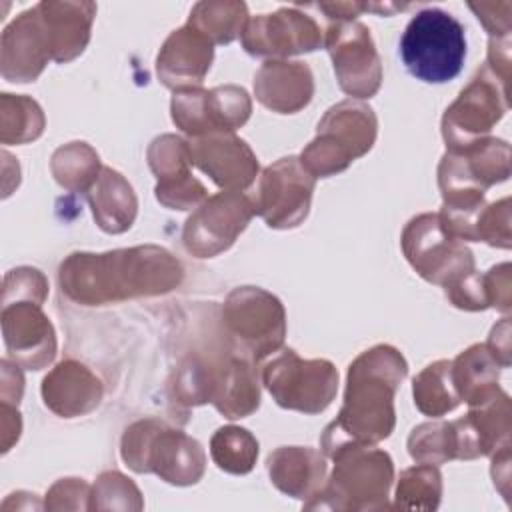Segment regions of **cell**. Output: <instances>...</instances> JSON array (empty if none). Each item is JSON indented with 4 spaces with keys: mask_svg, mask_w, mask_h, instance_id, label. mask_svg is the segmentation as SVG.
Returning <instances> with one entry per match:
<instances>
[{
    "mask_svg": "<svg viewBox=\"0 0 512 512\" xmlns=\"http://www.w3.org/2000/svg\"><path fill=\"white\" fill-rule=\"evenodd\" d=\"M180 278V264L166 250L154 246L108 254H72L60 266L62 290L86 304L166 292Z\"/></svg>",
    "mask_w": 512,
    "mask_h": 512,
    "instance_id": "1",
    "label": "cell"
},
{
    "mask_svg": "<svg viewBox=\"0 0 512 512\" xmlns=\"http://www.w3.org/2000/svg\"><path fill=\"white\" fill-rule=\"evenodd\" d=\"M404 376L406 362L390 346H376L356 358L348 372L344 408L322 436L328 456L344 444H372L392 432V398Z\"/></svg>",
    "mask_w": 512,
    "mask_h": 512,
    "instance_id": "2",
    "label": "cell"
},
{
    "mask_svg": "<svg viewBox=\"0 0 512 512\" xmlns=\"http://www.w3.org/2000/svg\"><path fill=\"white\" fill-rule=\"evenodd\" d=\"M406 70L428 84L454 80L466 58L464 26L440 8L420 10L400 38Z\"/></svg>",
    "mask_w": 512,
    "mask_h": 512,
    "instance_id": "3",
    "label": "cell"
},
{
    "mask_svg": "<svg viewBox=\"0 0 512 512\" xmlns=\"http://www.w3.org/2000/svg\"><path fill=\"white\" fill-rule=\"evenodd\" d=\"M122 458L136 472H156L170 484L186 486L200 480L204 452L200 444L156 420L132 424L122 438Z\"/></svg>",
    "mask_w": 512,
    "mask_h": 512,
    "instance_id": "4",
    "label": "cell"
},
{
    "mask_svg": "<svg viewBox=\"0 0 512 512\" xmlns=\"http://www.w3.org/2000/svg\"><path fill=\"white\" fill-rule=\"evenodd\" d=\"M330 456L336 460L334 472L326 488L316 494L328 500L322 508H386V496L392 482V460L386 452L364 444H344Z\"/></svg>",
    "mask_w": 512,
    "mask_h": 512,
    "instance_id": "5",
    "label": "cell"
},
{
    "mask_svg": "<svg viewBox=\"0 0 512 512\" xmlns=\"http://www.w3.org/2000/svg\"><path fill=\"white\" fill-rule=\"evenodd\" d=\"M376 138V118L362 102H340L318 124V136L302 152L310 176H330L368 152Z\"/></svg>",
    "mask_w": 512,
    "mask_h": 512,
    "instance_id": "6",
    "label": "cell"
},
{
    "mask_svg": "<svg viewBox=\"0 0 512 512\" xmlns=\"http://www.w3.org/2000/svg\"><path fill=\"white\" fill-rule=\"evenodd\" d=\"M224 324L234 352L256 362L276 352L284 340L282 304L260 288H236L226 300Z\"/></svg>",
    "mask_w": 512,
    "mask_h": 512,
    "instance_id": "7",
    "label": "cell"
},
{
    "mask_svg": "<svg viewBox=\"0 0 512 512\" xmlns=\"http://www.w3.org/2000/svg\"><path fill=\"white\" fill-rule=\"evenodd\" d=\"M404 254L416 272L446 290L474 272L472 252L442 226L438 214H422L404 230Z\"/></svg>",
    "mask_w": 512,
    "mask_h": 512,
    "instance_id": "8",
    "label": "cell"
},
{
    "mask_svg": "<svg viewBox=\"0 0 512 512\" xmlns=\"http://www.w3.org/2000/svg\"><path fill=\"white\" fill-rule=\"evenodd\" d=\"M262 380L280 406L316 414L332 402L338 372L326 360H302L294 350H282L264 366Z\"/></svg>",
    "mask_w": 512,
    "mask_h": 512,
    "instance_id": "9",
    "label": "cell"
},
{
    "mask_svg": "<svg viewBox=\"0 0 512 512\" xmlns=\"http://www.w3.org/2000/svg\"><path fill=\"white\" fill-rule=\"evenodd\" d=\"M312 190L314 176L306 172L302 162L296 156L280 158L264 170L254 206L268 226L292 228L306 218Z\"/></svg>",
    "mask_w": 512,
    "mask_h": 512,
    "instance_id": "10",
    "label": "cell"
},
{
    "mask_svg": "<svg viewBox=\"0 0 512 512\" xmlns=\"http://www.w3.org/2000/svg\"><path fill=\"white\" fill-rule=\"evenodd\" d=\"M490 80L488 68H484L444 114V140L456 154L484 142V136L508 108V102H500L496 84Z\"/></svg>",
    "mask_w": 512,
    "mask_h": 512,
    "instance_id": "11",
    "label": "cell"
},
{
    "mask_svg": "<svg viewBox=\"0 0 512 512\" xmlns=\"http://www.w3.org/2000/svg\"><path fill=\"white\" fill-rule=\"evenodd\" d=\"M250 116V100L242 88L226 86L204 90H186L174 94L172 120L188 134L232 132Z\"/></svg>",
    "mask_w": 512,
    "mask_h": 512,
    "instance_id": "12",
    "label": "cell"
},
{
    "mask_svg": "<svg viewBox=\"0 0 512 512\" xmlns=\"http://www.w3.org/2000/svg\"><path fill=\"white\" fill-rule=\"evenodd\" d=\"M256 212L250 198L240 192H222L210 198L188 218L184 226V246L198 258L226 250Z\"/></svg>",
    "mask_w": 512,
    "mask_h": 512,
    "instance_id": "13",
    "label": "cell"
},
{
    "mask_svg": "<svg viewBox=\"0 0 512 512\" xmlns=\"http://www.w3.org/2000/svg\"><path fill=\"white\" fill-rule=\"evenodd\" d=\"M326 46L344 92L366 98L378 90L380 60L366 26L342 22L328 30Z\"/></svg>",
    "mask_w": 512,
    "mask_h": 512,
    "instance_id": "14",
    "label": "cell"
},
{
    "mask_svg": "<svg viewBox=\"0 0 512 512\" xmlns=\"http://www.w3.org/2000/svg\"><path fill=\"white\" fill-rule=\"evenodd\" d=\"M190 146L192 164L206 172L226 192H238L252 184L258 162L244 140L230 132L208 134Z\"/></svg>",
    "mask_w": 512,
    "mask_h": 512,
    "instance_id": "15",
    "label": "cell"
},
{
    "mask_svg": "<svg viewBox=\"0 0 512 512\" xmlns=\"http://www.w3.org/2000/svg\"><path fill=\"white\" fill-rule=\"evenodd\" d=\"M244 48L254 56H290L320 46L318 26L294 10L254 18L244 32Z\"/></svg>",
    "mask_w": 512,
    "mask_h": 512,
    "instance_id": "16",
    "label": "cell"
},
{
    "mask_svg": "<svg viewBox=\"0 0 512 512\" xmlns=\"http://www.w3.org/2000/svg\"><path fill=\"white\" fill-rule=\"evenodd\" d=\"M150 168L158 174L156 196L162 204L178 210H186L200 202L206 194L204 186L190 178L188 164H192L190 146L176 136L156 138L148 152Z\"/></svg>",
    "mask_w": 512,
    "mask_h": 512,
    "instance_id": "17",
    "label": "cell"
},
{
    "mask_svg": "<svg viewBox=\"0 0 512 512\" xmlns=\"http://www.w3.org/2000/svg\"><path fill=\"white\" fill-rule=\"evenodd\" d=\"M212 60L210 40L194 30L190 24L174 32L160 56H158V76L170 88H192L200 84Z\"/></svg>",
    "mask_w": 512,
    "mask_h": 512,
    "instance_id": "18",
    "label": "cell"
},
{
    "mask_svg": "<svg viewBox=\"0 0 512 512\" xmlns=\"http://www.w3.org/2000/svg\"><path fill=\"white\" fill-rule=\"evenodd\" d=\"M258 100L276 112L290 114L312 98V74L302 62H268L254 80Z\"/></svg>",
    "mask_w": 512,
    "mask_h": 512,
    "instance_id": "19",
    "label": "cell"
},
{
    "mask_svg": "<svg viewBox=\"0 0 512 512\" xmlns=\"http://www.w3.org/2000/svg\"><path fill=\"white\" fill-rule=\"evenodd\" d=\"M42 394L54 412L72 418L98 406L102 388L82 364L62 362L50 376L44 378Z\"/></svg>",
    "mask_w": 512,
    "mask_h": 512,
    "instance_id": "20",
    "label": "cell"
},
{
    "mask_svg": "<svg viewBox=\"0 0 512 512\" xmlns=\"http://www.w3.org/2000/svg\"><path fill=\"white\" fill-rule=\"evenodd\" d=\"M268 472L284 494L292 498H312L322 490L326 462L310 448H280L268 456Z\"/></svg>",
    "mask_w": 512,
    "mask_h": 512,
    "instance_id": "21",
    "label": "cell"
},
{
    "mask_svg": "<svg viewBox=\"0 0 512 512\" xmlns=\"http://www.w3.org/2000/svg\"><path fill=\"white\" fill-rule=\"evenodd\" d=\"M38 306L40 304H16L14 326L4 324V340L10 348V354L32 370H38L54 356L52 326Z\"/></svg>",
    "mask_w": 512,
    "mask_h": 512,
    "instance_id": "22",
    "label": "cell"
},
{
    "mask_svg": "<svg viewBox=\"0 0 512 512\" xmlns=\"http://www.w3.org/2000/svg\"><path fill=\"white\" fill-rule=\"evenodd\" d=\"M498 360L488 346H472L452 362V382L460 400L476 406L498 392Z\"/></svg>",
    "mask_w": 512,
    "mask_h": 512,
    "instance_id": "23",
    "label": "cell"
},
{
    "mask_svg": "<svg viewBox=\"0 0 512 512\" xmlns=\"http://www.w3.org/2000/svg\"><path fill=\"white\" fill-rule=\"evenodd\" d=\"M258 386L248 364L234 360L218 380L212 382L210 400L228 418H242L258 408Z\"/></svg>",
    "mask_w": 512,
    "mask_h": 512,
    "instance_id": "24",
    "label": "cell"
},
{
    "mask_svg": "<svg viewBox=\"0 0 512 512\" xmlns=\"http://www.w3.org/2000/svg\"><path fill=\"white\" fill-rule=\"evenodd\" d=\"M414 402L428 416H442L460 404L452 382V362L440 360L430 364L414 378Z\"/></svg>",
    "mask_w": 512,
    "mask_h": 512,
    "instance_id": "25",
    "label": "cell"
},
{
    "mask_svg": "<svg viewBox=\"0 0 512 512\" xmlns=\"http://www.w3.org/2000/svg\"><path fill=\"white\" fill-rule=\"evenodd\" d=\"M90 204L100 228H104L108 222L112 210L110 206H116L118 214L122 216L128 228L136 214V198L132 194L130 184L110 168H104L102 174L94 180V186L90 190Z\"/></svg>",
    "mask_w": 512,
    "mask_h": 512,
    "instance_id": "26",
    "label": "cell"
},
{
    "mask_svg": "<svg viewBox=\"0 0 512 512\" xmlns=\"http://www.w3.org/2000/svg\"><path fill=\"white\" fill-rule=\"evenodd\" d=\"M210 454L218 468L232 474H246L258 456V442L248 430L226 426L212 436Z\"/></svg>",
    "mask_w": 512,
    "mask_h": 512,
    "instance_id": "27",
    "label": "cell"
},
{
    "mask_svg": "<svg viewBox=\"0 0 512 512\" xmlns=\"http://www.w3.org/2000/svg\"><path fill=\"white\" fill-rule=\"evenodd\" d=\"M440 474L432 464H418L410 470H404L396 490L398 508H416V510H434L440 502Z\"/></svg>",
    "mask_w": 512,
    "mask_h": 512,
    "instance_id": "28",
    "label": "cell"
},
{
    "mask_svg": "<svg viewBox=\"0 0 512 512\" xmlns=\"http://www.w3.org/2000/svg\"><path fill=\"white\" fill-rule=\"evenodd\" d=\"M408 450L414 460L422 464H432V466H438L446 460L456 458L452 424L434 422V424H422L414 428L408 440Z\"/></svg>",
    "mask_w": 512,
    "mask_h": 512,
    "instance_id": "29",
    "label": "cell"
},
{
    "mask_svg": "<svg viewBox=\"0 0 512 512\" xmlns=\"http://www.w3.org/2000/svg\"><path fill=\"white\" fill-rule=\"evenodd\" d=\"M74 144V156L76 162H70V158L66 156V152L60 148L54 158L62 160V168H52L56 174V180L66 186V188H78L84 186L88 180H92L94 176H98V154H90L88 158H84L82 154H86L88 146L84 142H72Z\"/></svg>",
    "mask_w": 512,
    "mask_h": 512,
    "instance_id": "30",
    "label": "cell"
}]
</instances>
